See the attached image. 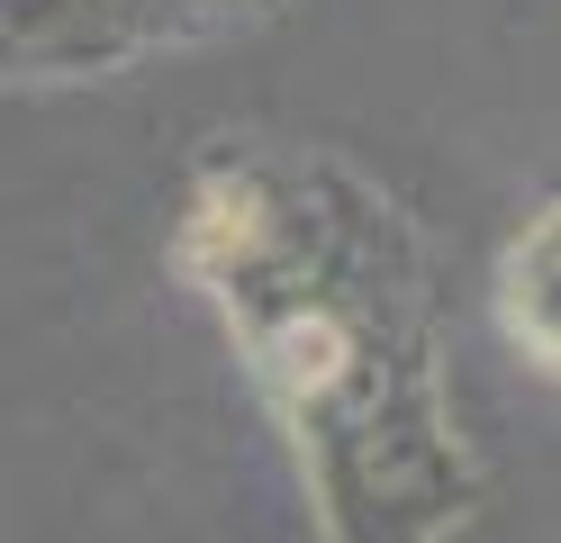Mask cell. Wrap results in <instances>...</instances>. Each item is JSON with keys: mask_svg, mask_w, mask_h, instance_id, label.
Here are the masks:
<instances>
[{"mask_svg": "<svg viewBox=\"0 0 561 543\" xmlns=\"http://www.w3.org/2000/svg\"><path fill=\"white\" fill-rule=\"evenodd\" d=\"M507 326L561 372V217H543L507 263Z\"/></svg>", "mask_w": 561, "mask_h": 543, "instance_id": "1", "label": "cell"}]
</instances>
